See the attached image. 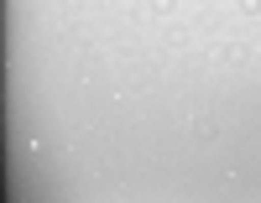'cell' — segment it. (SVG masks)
<instances>
[{
  "mask_svg": "<svg viewBox=\"0 0 261 203\" xmlns=\"http://www.w3.org/2000/svg\"><path fill=\"white\" fill-rule=\"evenodd\" d=\"M220 57H225V63H241V57H246V47H241V42H230V47H220Z\"/></svg>",
  "mask_w": 261,
  "mask_h": 203,
  "instance_id": "obj_1",
  "label": "cell"
},
{
  "mask_svg": "<svg viewBox=\"0 0 261 203\" xmlns=\"http://www.w3.org/2000/svg\"><path fill=\"white\" fill-rule=\"evenodd\" d=\"M241 11L246 16H261V0H241Z\"/></svg>",
  "mask_w": 261,
  "mask_h": 203,
  "instance_id": "obj_2",
  "label": "cell"
}]
</instances>
